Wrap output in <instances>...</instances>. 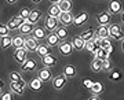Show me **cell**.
<instances>
[{"instance_id": "cell-15", "label": "cell", "mask_w": 124, "mask_h": 100, "mask_svg": "<svg viewBox=\"0 0 124 100\" xmlns=\"http://www.w3.org/2000/svg\"><path fill=\"white\" fill-rule=\"evenodd\" d=\"M66 81L68 80L62 75V74H59V75H57V77H54L53 78V87L57 89V91H62L63 88H65V85H66Z\"/></svg>"}, {"instance_id": "cell-10", "label": "cell", "mask_w": 124, "mask_h": 100, "mask_svg": "<svg viewBox=\"0 0 124 100\" xmlns=\"http://www.w3.org/2000/svg\"><path fill=\"white\" fill-rule=\"evenodd\" d=\"M88 13L87 11H81L79 13L76 17H73V22H72V25H75V26H81V25H84L85 22L88 21Z\"/></svg>"}, {"instance_id": "cell-44", "label": "cell", "mask_w": 124, "mask_h": 100, "mask_svg": "<svg viewBox=\"0 0 124 100\" xmlns=\"http://www.w3.org/2000/svg\"><path fill=\"white\" fill-rule=\"evenodd\" d=\"M6 1H7L8 4H15V3H17L18 0H6Z\"/></svg>"}, {"instance_id": "cell-11", "label": "cell", "mask_w": 124, "mask_h": 100, "mask_svg": "<svg viewBox=\"0 0 124 100\" xmlns=\"http://www.w3.org/2000/svg\"><path fill=\"white\" fill-rule=\"evenodd\" d=\"M28 87V84L25 81H19V82H10V89L13 93H17V95H23V91L25 88Z\"/></svg>"}, {"instance_id": "cell-33", "label": "cell", "mask_w": 124, "mask_h": 100, "mask_svg": "<svg viewBox=\"0 0 124 100\" xmlns=\"http://www.w3.org/2000/svg\"><path fill=\"white\" fill-rule=\"evenodd\" d=\"M59 14H61V10L58 8L57 4H51L48 7V10H47V15H50V17L58 18V17H59Z\"/></svg>"}, {"instance_id": "cell-41", "label": "cell", "mask_w": 124, "mask_h": 100, "mask_svg": "<svg viewBox=\"0 0 124 100\" xmlns=\"http://www.w3.org/2000/svg\"><path fill=\"white\" fill-rule=\"evenodd\" d=\"M112 69V62L109 59H105V60H102V70H105V71H109Z\"/></svg>"}, {"instance_id": "cell-35", "label": "cell", "mask_w": 124, "mask_h": 100, "mask_svg": "<svg viewBox=\"0 0 124 100\" xmlns=\"http://www.w3.org/2000/svg\"><path fill=\"white\" fill-rule=\"evenodd\" d=\"M8 80H10V82H19V81H22V75L18 71H11L8 74Z\"/></svg>"}, {"instance_id": "cell-3", "label": "cell", "mask_w": 124, "mask_h": 100, "mask_svg": "<svg viewBox=\"0 0 124 100\" xmlns=\"http://www.w3.org/2000/svg\"><path fill=\"white\" fill-rule=\"evenodd\" d=\"M59 26V22H58V18H54V17H50V15H47L44 19V29L48 33H51V32H55V29Z\"/></svg>"}, {"instance_id": "cell-31", "label": "cell", "mask_w": 124, "mask_h": 100, "mask_svg": "<svg viewBox=\"0 0 124 100\" xmlns=\"http://www.w3.org/2000/svg\"><path fill=\"white\" fill-rule=\"evenodd\" d=\"M90 91H91V93H93L94 96L101 95L102 92H103V84H102L101 81H97V82H94L93 88H91Z\"/></svg>"}, {"instance_id": "cell-17", "label": "cell", "mask_w": 124, "mask_h": 100, "mask_svg": "<svg viewBox=\"0 0 124 100\" xmlns=\"http://www.w3.org/2000/svg\"><path fill=\"white\" fill-rule=\"evenodd\" d=\"M58 22L61 23L62 26H69L73 22V15L70 13H61L59 17H58Z\"/></svg>"}, {"instance_id": "cell-25", "label": "cell", "mask_w": 124, "mask_h": 100, "mask_svg": "<svg viewBox=\"0 0 124 100\" xmlns=\"http://www.w3.org/2000/svg\"><path fill=\"white\" fill-rule=\"evenodd\" d=\"M70 43H72V47H73L75 51H83V49H84V41L81 40L80 36H75V37L72 39Z\"/></svg>"}, {"instance_id": "cell-9", "label": "cell", "mask_w": 124, "mask_h": 100, "mask_svg": "<svg viewBox=\"0 0 124 100\" xmlns=\"http://www.w3.org/2000/svg\"><path fill=\"white\" fill-rule=\"evenodd\" d=\"M47 34H48V32L46 30L43 26H35V29H33V32H32V37L36 39L37 41H43V40H46Z\"/></svg>"}, {"instance_id": "cell-39", "label": "cell", "mask_w": 124, "mask_h": 100, "mask_svg": "<svg viewBox=\"0 0 124 100\" xmlns=\"http://www.w3.org/2000/svg\"><path fill=\"white\" fill-rule=\"evenodd\" d=\"M84 48L88 51V52H93L94 49L97 48V45H95V43H94V40H91V41H87V43H84Z\"/></svg>"}, {"instance_id": "cell-2", "label": "cell", "mask_w": 124, "mask_h": 100, "mask_svg": "<svg viewBox=\"0 0 124 100\" xmlns=\"http://www.w3.org/2000/svg\"><path fill=\"white\" fill-rule=\"evenodd\" d=\"M58 52L61 53L62 56H69L73 52V47H72V43L68 41V40H63L58 44Z\"/></svg>"}, {"instance_id": "cell-34", "label": "cell", "mask_w": 124, "mask_h": 100, "mask_svg": "<svg viewBox=\"0 0 124 100\" xmlns=\"http://www.w3.org/2000/svg\"><path fill=\"white\" fill-rule=\"evenodd\" d=\"M90 67L94 73H99L102 71V60H98V59H93V62L90 63Z\"/></svg>"}, {"instance_id": "cell-38", "label": "cell", "mask_w": 124, "mask_h": 100, "mask_svg": "<svg viewBox=\"0 0 124 100\" xmlns=\"http://www.w3.org/2000/svg\"><path fill=\"white\" fill-rule=\"evenodd\" d=\"M29 14H31V10L28 8V7H23V8L19 10V13H18V17H21L22 19H25V21H26L28 17H29Z\"/></svg>"}, {"instance_id": "cell-40", "label": "cell", "mask_w": 124, "mask_h": 100, "mask_svg": "<svg viewBox=\"0 0 124 100\" xmlns=\"http://www.w3.org/2000/svg\"><path fill=\"white\" fill-rule=\"evenodd\" d=\"M10 30L7 29L6 23H0V37H4V36H8Z\"/></svg>"}, {"instance_id": "cell-24", "label": "cell", "mask_w": 124, "mask_h": 100, "mask_svg": "<svg viewBox=\"0 0 124 100\" xmlns=\"http://www.w3.org/2000/svg\"><path fill=\"white\" fill-rule=\"evenodd\" d=\"M58 8L61 10V13H70L72 10V0H59L57 3Z\"/></svg>"}, {"instance_id": "cell-22", "label": "cell", "mask_w": 124, "mask_h": 100, "mask_svg": "<svg viewBox=\"0 0 124 100\" xmlns=\"http://www.w3.org/2000/svg\"><path fill=\"white\" fill-rule=\"evenodd\" d=\"M36 67H37V63H36L35 59H26L21 65V70L22 71H33V70H36Z\"/></svg>"}, {"instance_id": "cell-43", "label": "cell", "mask_w": 124, "mask_h": 100, "mask_svg": "<svg viewBox=\"0 0 124 100\" xmlns=\"http://www.w3.org/2000/svg\"><path fill=\"white\" fill-rule=\"evenodd\" d=\"M3 88H4V82H3V81L0 80V93L3 92Z\"/></svg>"}, {"instance_id": "cell-18", "label": "cell", "mask_w": 124, "mask_h": 100, "mask_svg": "<svg viewBox=\"0 0 124 100\" xmlns=\"http://www.w3.org/2000/svg\"><path fill=\"white\" fill-rule=\"evenodd\" d=\"M61 43V40L57 37V34L54 33V32H51V33H48L47 34V37H46V45H48L50 48H54V47H58V44Z\"/></svg>"}, {"instance_id": "cell-23", "label": "cell", "mask_w": 124, "mask_h": 100, "mask_svg": "<svg viewBox=\"0 0 124 100\" xmlns=\"http://www.w3.org/2000/svg\"><path fill=\"white\" fill-rule=\"evenodd\" d=\"M94 43L95 45L102 49H106V48L112 47V40L110 39H98V37H94Z\"/></svg>"}, {"instance_id": "cell-21", "label": "cell", "mask_w": 124, "mask_h": 100, "mask_svg": "<svg viewBox=\"0 0 124 100\" xmlns=\"http://www.w3.org/2000/svg\"><path fill=\"white\" fill-rule=\"evenodd\" d=\"M33 29H35V25H32V23H29V22H26V21L18 27V30L21 32V34H25V36H32Z\"/></svg>"}, {"instance_id": "cell-14", "label": "cell", "mask_w": 124, "mask_h": 100, "mask_svg": "<svg viewBox=\"0 0 124 100\" xmlns=\"http://www.w3.org/2000/svg\"><path fill=\"white\" fill-rule=\"evenodd\" d=\"M14 60L17 62V63H19V65H22L23 62L28 59V52L25 48H21V49H15L14 51Z\"/></svg>"}, {"instance_id": "cell-32", "label": "cell", "mask_w": 124, "mask_h": 100, "mask_svg": "<svg viewBox=\"0 0 124 100\" xmlns=\"http://www.w3.org/2000/svg\"><path fill=\"white\" fill-rule=\"evenodd\" d=\"M23 43H25V39H23L22 36H15V37H13V47L15 49L23 48Z\"/></svg>"}, {"instance_id": "cell-28", "label": "cell", "mask_w": 124, "mask_h": 100, "mask_svg": "<svg viewBox=\"0 0 124 100\" xmlns=\"http://www.w3.org/2000/svg\"><path fill=\"white\" fill-rule=\"evenodd\" d=\"M95 37L98 39H109V26H98L95 32Z\"/></svg>"}, {"instance_id": "cell-16", "label": "cell", "mask_w": 124, "mask_h": 100, "mask_svg": "<svg viewBox=\"0 0 124 100\" xmlns=\"http://www.w3.org/2000/svg\"><path fill=\"white\" fill-rule=\"evenodd\" d=\"M41 17H43L41 11L33 8V10H31V14H29V17H28L26 22H29V23H32V25H36V23L41 19Z\"/></svg>"}, {"instance_id": "cell-4", "label": "cell", "mask_w": 124, "mask_h": 100, "mask_svg": "<svg viewBox=\"0 0 124 100\" xmlns=\"http://www.w3.org/2000/svg\"><path fill=\"white\" fill-rule=\"evenodd\" d=\"M108 8L109 11L108 13L110 14H121L123 13V4L120 0H109V4H108Z\"/></svg>"}, {"instance_id": "cell-19", "label": "cell", "mask_w": 124, "mask_h": 100, "mask_svg": "<svg viewBox=\"0 0 124 100\" xmlns=\"http://www.w3.org/2000/svg\"><path fill=\"white\" fill-rule=\"evenodd\" d=\"M35 52H36V55L41 59V58H44V56H47V55L51 53V48H50L48 45H46V44H39Z\"/></svg>"}, {"instance_id": "cell-7", "label": "cell", "mask_w": 124, "mask_h": 100, "mask_svg": "<svg viewBox=\"0 0 124 100\" xmlns=\"http://www.w3.org/2000/svg\"><path fill=\"white\" fill-rule=\"evenodd\" d=\"M37 78L41 81V82H47V81H51L54 78L53 73H51V69H47V67H43L37 71Z\"/></svg>"}, {"instance_id": "cell-46", "label": "cell", "mask_w": 124, "mask_h": 100, "mask_svg": "<svg viewBox=\"0 0 124 100\" xmlns=\"http://www.w3.org/2000/svg\"><path fill=\"white\" fill-rule=\"evenodd\" d=\"M32 3H33V4H39V3H41V0H31Z\"/></svg>"}, {"instance_id": "cell-1", "label": "cell", "mask_w": 124, "mask_h": 100, "mask_svg": "<svg viewBox=\"0 0 124 100\" xmlns=\"http://www.w3.org/2000/svg\"><path fill=\"white\" fill-rule=\"evenodd\" d=\"M124 33H123V27L121 25L113 23L109 26V39L110 40H123Z\"/></svg>"}, {"instance_id": "cell-20", "label": "cell", "mask_w": 124, "mask_h": 100, "mask_svg": "<svg viewBox=\"0 0 124 100\" xmlns=\"http://www.w3.org/2000/svg\"><path fill=\"white\" fill-rule=\"evenodd\" d=\"M55 34H57V37L61 41H63V40H68V37H69V30H68L66 26H62V25H59V26L55 29V32H54Z\"/></svg>"}, {"instance_id": "cell-6", "label": "cell", "mask_w": 124, "mask_h": 100, "mask_svg": "<svg viewBox=\"0 0 124 100\" xmlns=\"http://www.w3.org/2000/svg\"><path fill=\"white\" fill-rule=\"evenodd\" d=\"M23 22H25V19H22V18L18 17V15H15V17H13L8 22H7V23H6V26H7V29H8L10 32H11V30H17Z\"/></svg>"}, {"instance_id": "cell-36", "label": "cell", "mask_w": 124, "mask_h": 100, "mask_svg": "<svg viewBox=\"0 0 124 100\" xmlns=\"http://www.w3.org/2000/svg\"><path fill=\"white\" fill-rule=\"evenodd\" d=\"M121 77H123V74H121V71L120 70H113L110 74H109V80L110 81H119V80H121Z\"/></svg>"}, {"instance_id": "cell-30", "label": "cell", "mask_w": 124, "mask_h": 100, "mask_svg": "<svg viewBox=\"0 0 124 100\" xmlns=\"http://www.w3.org/2000/svg\"><path fill=\"white\" fill-rule=\"evenodd\" d=\"M11 45H13V37H10V34L0 39V48H1V49H7V48H10Z\"/></svg>"}, {"instance_id": "cell-37", "label": "cell", "mask_w": 124, "mask_h": 100, "mask_svg": "<svg viewBox=\"0 0 124 100\" xmlns=\"http://www.w3.org/2000/svg\"><path fill=\"white\" fill-rule=\"evenodd\" d=\"M0 100H14V93L11 91H3L0 93Z\"/></svg>"}, {"instance_id": "cell-12", "label": "cell", "mask_w": 124, "mask_h": 100, "mask_svg": "<svg viewBox=\"0 0 124 100\" xmlns=\"http://www.w3.org/2000/svg\"><path fill=\"white\" fill-rule=\"evenodd\" d=\"M62 75H63L66 80L75 78L76 75H77V69H76L73 65H65L63 69H62Z\"/></svg>"}, {"instance_id": "cell-5", "label": "cell", "mask_w": 124, "mask_h": 100, "mask_svg": "<svg viewBox=\"0 0 124 100\" xmlns=\"http://www.w3.org/2000/svg\"><path fill=\"white\" fill-rule=\"evenodd\" d=\"M37 45H39V41L37 40L33 39L32 36H26L25 43H23V48L26 49V52H35Z\"/></svg>"}, {"instance_id": "cell-47", "label": "cell", "mask_w": 124, "mask_h": 100, "mask_svg": "<svg viewBox=\"0 0 124 100\" xmlns=\"http://www.w3.org/2000/svg\"><path fill=\"white\" fill-rule=\"evenodd\" d=\"M50 3H51V4H57L58 1H59V0H48Z\"/></svg>"}, {"instance_id": "cell-45", "label": "cell", "mask_w": 124, "mask_h": 100, "mask_svg": "<svg viewBox=\"0 0 124 100\" xmlns=\"http://www.w3.org/2000/svg\"><path fill=\"white\" fill-rule=\"evenodd\" d=\"M88 100H101V99H99L98 96H94V95H93V96H91V97H90Z\"/></svg>"}, {"instance_id": "cell-13", "label": "cell", "mask_w": 124, "mask_h": 100, "mask_svg": "<svg viewBox=\"0 0 124 100\" xmlns=\"http://www.w3.org/2000/svg\"><path fill=\"white\" fill-rule=\"evenodd\" d=\"M57 63H58V58L55 55H53V53L41 58V65L44 66V67H47V69H51L54 66H57Z\"/></svg>"}, {"instance_id": "cell-8", "label": "cell", "mask_w": 124, "mask_h": 100, "mask_svg": "<svg viewBox=\"0 0 124 100\" xmlns=\"http://www.w3.org/2000/svg\"><path fill=\"white\" fill-rule=\"evenodd\" d=\"M97 22L99 26H108L112 22V15L108 11H102L97 15Z\"/></svg>"}, {"instance_id": "cell-29", "label": "cell", "mask_w": 124, "mask_h": 100, "mask_svg": "<svg viewBox=\"0 0 124 100\" xmlns=\"http://www.w3.org/2000/svg\"><path fill=\"white\" fill-rule=\"evenodd\" d=\"M80 37H81V40H83L84 43L91 41V40H94V37H95V32H94L93 27H88L87 30H84L81 34H80Z\"/></svg>"}, {"instance_id": "cell-27", "label": "cell", "mask_w": 124, "mask_h": 100, "mask_svg": "<svg viewBox=\"0 0 124 100\" xmlns=\"http://www.w3.org/2000/svg\"><path fill=\"white\" fill-rule=\"evenodd\" d=\"M28 87H29V89H31V91L39 92V91H41V89H43V82H41L37 77H35V78L29 82V85H28Z\"/></svg>"}, {"instance_id": "cell-26", "label": "cell", "mask_w": 124, "mask_h": 100, "mask_svg": "<svg viewBox=\"0 0 124 100\" xmlns=\"http://www.w3.org/2000/svg\"><path fill=\"white\" fill-rule=\"evenodd\" d=\"M93 55H94V59H98V60H105V59H109V55L106 53L105 49L97 47L93 51Z\"/></svg>"}, {"instance_id": "cell-42", "label": "cell", "mask_w": 124, "mask_h": 100, "mask_svg": "<svg viewBox=\"0 0 124 100\" xmlns=\"http://www.w3.org/2000/svg\"><path fill=\"white\" fill-rule=\"evenodd\" d=\"M93 85H94V81H93V80H90V78L83 80V87H84L85 89H91V88H93Z\"/></svg>"}]
</instances>
